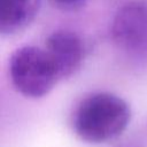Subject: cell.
Masks as SVG:
<instances>
[{
	"label": "cell",
	"mask_w": 147,
	"mask_h": 147,
	"mask_svg": "<svg viewBox=\"0 0 147 147\" xmlns=\"http://www.w3.org/2000/svg\"><path fill=\"white\" fill-rule=\"evenodd\" d=\"M111 34L122 49L147 53V7L136 2L123 6L114 18Z\"/></svg>",
	"instance_id": "3"
},
{
	"label": "cell",
	"mask_w": 147,
	"mask_h": 147,
	"mask_svg": "<svg viewBox=\"0 0 147 147\" xmlns=\"http://www.w3.org/2000/svg\"><path fill=\"white\" fill-rule=\"evenodd\" d=\"M131 118L129 105L111 93H94L83 99L72 115L76 136L87 142L100 144L118 137Z\"/></svg>",
	"instance_id": "1"
},
{
	"label": "cell",
	"mask_w": 147,
	"mask_h": 147,
	"mask_svg": "<svg viewBox=\"0 0 147 147\" xmlns=\"http://www.w3.org/2000/svg\"><path fill=\"white\" fill-rule=\"evenodd\" d=\"M40 0H0V31L5 34L24 29L37 15Z\"/></svg>",
	"instance_id": "5"
},
{
	"label": "cell",
	"mask_w": 147,
	"mask_h": 147,
	"mask_svg": "<svg viewBox=\"0 0 147 147\" xmlns=\"http://www.w3.org/2000/svg\"><path fill=\"white\" fill-rule=\"evenodd\" d=\"M45 51L54 64L60 78L71 76L83 61V45L71 31L53 32L46 40Z\"/></svg>",
	"instance_id": "4"
},
{
	"label": "cell",
	"mask_w": 147,
	"mask_h": 147,
	"mask_svg": "<svg viewBox=\"0 0 147 147\" xmlns=\"http://www.w3.org/2000/svg\"><path fill=\"white\" fill-rule=\"evenodd\" d=\"M9 74L15 88L31 99L48 94L60 79L47 52L36 46H23L11 54Z\"/></svg>",
	"instance_id": "2"
},
{
	"label": "cell",
	"mask_w": 147,
	"mask_h": 147,
	"mask_svg": "<svg viewBox=\"0 0 147 147\" xmlns=\"http://www.w3.org/2000/svg\"><path fill=\"white\" fill-rule=\"evenodd\" d=\"M49 2L62 10H75L79 8L85 0H49Z\"/></svg>",
	"instance_id": "6"
}]
</instances>
